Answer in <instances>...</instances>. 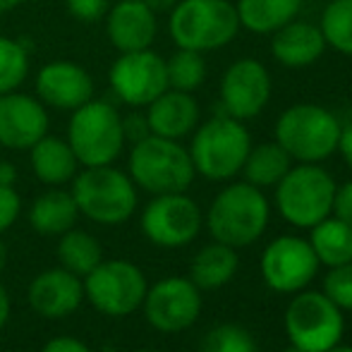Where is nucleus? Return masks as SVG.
Returning <instances> with one entry per match:
<instances>
[{"mask_svg": "<svg viewBox=\"0 0 352 352\" xmlns=\"http://www.w3.org/2000/svg\"><path fill=\"white\" fill-rule=\"evenodd\" d=\"M108 79H111L113 94L127 106H148L153 98L161 96L168 89L166 60L151 48L122 53L113 63Z\"/></svg>", "mask_w": 352, "mask_h": 352, "instance_id": "nucleus-13", "label": "nucleus"}, {"mask_svg": "<svg viewBox=\"0 0 352 352\" xmlns=\"http://www.w3.org/2000/svg\"><path fill=\"white\" fill-rule=\"evenodd\" d=\"M168 32L177 48L216 51L237 36L240 19L230 0H177L170 10Z\"/></svg>", "mask_w": 352, "mask_h": 352, "instance_id": "nucleus-4", "label": "nucleus"}, {"mask_svg": "<svg viewBox=\"0 0 352 352\" xmlns=\"http://www.w3.org/2000/svg\"><path fill=\"white\" fill-rule=\"evenodd\" d=\"M197 170L192 156L177 140L148 135L135 142L130 153V177L151 195L187 192Z\"/></svg>", "mask_w": 352, "mask_h": 352, "instance_id": "nucleus-6", "label": "nucleus"}, {"mask_svg": "<svg viewBox=\"0 0 352 352\" xmlns=\"http://www.w3.org/2000/svg\"><path fill=\"white\" fill-rule=\"evenodd\" d=\"M135 352H156V350H135Z\"/></svg>", "mask_w": 352, "mask_h": 352, "instance_id": "nucleus-47", "label": "nucleus"}, {"mask_svg": "<svg viewBox=\"0 0 352 352\" xmlns=\"http://www.w3.org/2000/svg\"><path fill=\"white\" fill-rule=\"evenodd\" d=\"M237 264L240 259L232 247L213 242L197 252V256L192 259L190 280L199 290H218L232 280V276L237 274Z\"/></svg>", "mask_w": 352, "mask_h": 352, "instance_id": "nucleus-25", "label": "nucleus"}, {"mask_svg": "<svg viewBox=\"0 0 352 352\" xmlns=\"http://www.w3.org/2000/svg\"><path fill=\"white\" fill-rule=\"evenodd\" d=\"M324 295L340 309H352V261L331 266L324 278Z\"/></svg>", "mask_w": 352, "mask_h": 352, "instance_id": "nucleus-33", "label": "nucleus"}, {"mask_svg": "<svg viewBox=\"0 0 352 352\" xmlns=\"http://www.w3.org/2000/svg\"><path fill=\"white\" fill-rule=\"evenodd\" d=\"M252 148V137L245 122L230 116H216L197 127L192 146L187 148L195 163V170L206 180H230L247 161Z\"/></svg>", "mask_w": 352, "mask_h": 352, "instance_id": "nucleus-5", "label": "nucleus"}, {"mask_svg": "<svg viewBox=\"0 0 352 352\" xmlns=\"http://www.w3.org/2000/svg\"><path fill=\"white\" fill-rule=\"evenodd\" d=\"M271 74L256 58H240L221 79V103L226 116L237 120H254L271 101Z\"/></svg>", "mask_w": 352, "mask_h": 352, "instance_id": "nucleus-15", "label": "nucleus"}, {"mask_svg": "<svg viewBox=\"0 0 352 352\" xmlns=\"http://www.w3.org/2000/svg\"><path fill=\"white\" fill-rule=\"evenodd\" d=\"M146 108L148 111L144 118H146L148 132L156 137L180 142L199 125V103L190 91H177L168 87Z\"/></svg>", "mask_w": 352, "mask_h": 352, "instance_id": "nucleus-20", "label": "nucleus"}, {"mask_svg": "<svg viewBox=\"0 0 352 352\" xmlns=\"http://www.w3.org/2000/svg\"><path fill=\"white\" fill-rule=\"evenodd\" d=\"M319 259L307 240L295 235L276 237L261 256V276L276 292H300L314 280Z\"/></svg>", "mask_w": 352, "mask_h": 352, "instance_id": "nucleus-14", "label": "nucleus"}, {"mask_svg": "<svg viewBox=\"0 0 352 352\" xmlns=\"http://www.w3.org/2000/svg\"><path fill=\"white\" fill-rule=\"evenodd\" d=\"M67 144L79 166H111L125 146L122 116L108 101H89L72 113Z\"/></svg>", "mask_w": 352, "mask_h": 352, "instance_id": "nucleus-8", "label": "nucleus"}, {"mask_svg": "<svg viewBox=\"0 0 352 352\" xmlns=\"http://www.w3.org/2000/svg\"><path fill=\"white\" fill-rule=\"evenodd\" d=\"M201 352H256V345L250 331H245L242 326L223 324L209 331Z\"/></svg>", "mask_w": 352, "mask_h": 352, "instance_id": "nucleus-32", "label": "nucleus"}, {"mask_svg": "<svg viewBox=\"0 0 352 352\" xmlns=\"http://www.w3.org/2000/svg\"><path fill=\"white\" fill-rule=\"evenodd\" d=\"M269 199L259 187L250 182H235L218 192L206 213V226L216 242L232 250L250 247L264 235L269 226Z\"/></svg>", "mask_w": 352, "mask_h": 352, "instance_id": "nucleus-1", "label": "nucleus"}, {"mask_svg": "<svg viewBox=\"0 0 352 352\" xmlns=\"http://www.w3.org/2000/svg\"><path fill=\"white\" fill-rule=\"evenodd\" d=\"M333 213H336V218H340V221H345L348 226H352V180H348L340 187H336Z\"/></svg>", "mask_w": 352, "mask_h": 352, "instance_id": "nucleus-36", "label": "nucleus"}, {"mask_svg": "<svg viewBox=\"0 0 352 352\" xmlns=\"http://www.w3.org/2000/svg\"><path fill=\"white\" fill-rule=\"evenodd\" d=\"M287 352H302L300 348H295V345H290V350H287Z\"/></svg>", "mask_w": 352, "mask_h": 352, "instance_id": "nucleus-46", "label": "nucleus"}, {"mask_svg": "<svg viewBox=\"0 0 352 352\" xmlns=\"http://www.w3.org/2000/svg\"><path fill=\"white\" fill-rule=\"evenodd\" d=\"M311 230L309 245L314 250L319 264L340 266L352 261V226L340 218H324Z\"/></svg>", "mask_w": 352, "mask_h": 352, "instance_id": "nucleus-26", "label": "nucleus"}, {"mask_svg": "<svg viewBox=\"0 0 352 352\" xmlns=\"http://www.w3.org/2000/svg\"><path fill=\"white\" fill-rule=\"evenodd\" d=\"M5 266H8V247H5V242L0 240V274L5 271Z\"/></svg>", "mask_w": 352, "mask_h": 352, "instance_id": "nucleus-43", "label": "nucleus"}, {"mask_svg": "<svg viewBox=\"0 0 352 352\" xmlns=\"http://www.w3.org/2000/svg\"><path fill=\"white\" fill-rule=\"evenodd\" d=\"M84 300V283L67 269H48L29 285V305L43 319H63L79 309Z\"/></svg>", "mask_w": 352, "mask_h": 352, "instance_id": "nucleus-18", "label": "nucleus"}, {"mask_svg": "<svg viewBox=\"0 0 352 352\" xmlns=\"http://www.w3.org/2000/svg\"><path fill=\"white\" fill-rule=\"evenodd\" d=\"M106 34L120 53L151 48L158 34L156 12L144 0H120L108 12Z\"/></svg>", "mask_w": 352, "mask_h": 352, "instance_id": "nucleus-19", "label": "nucleus"}, {"mask_svg": "<svg viewBox=\"0 0 352 352\" xmlns=\"http://www.w3.org/2000/svg\"><path fill=\"white\" fill-rule=\"evenodd\" d=\"M201 211L185 192L153 195L142 213V232L148 242L166 250L185 247L199 235Z\"/></svg>", "mask_w": 352, "mask_h": 352, "instance_id": "nucleus-11", "label": "nucleus"}, {"mask_svg": "<svg viewBox=\"0 0 352 352\" xmlns=\"http://www.w3.org/2000/svg\"><path fill=\"white\" fill-rule=\"evenodd\" d=\"M336 180L319 163L290 168L276 185V206L295 228H314L333 213Z\"/></svg>", "mask_w": 352, "mask_h": 352, "instance_id": "nucleus-7", "label": "nucleus"}, {"mask_svg": "<svg viewBox=\"0 0 352 352\" xmlns=\"http://www.w3.org/2000/svg\"><path fill=\"white\" fill-rule=\"evenodd\" d=\"M338 151H340V156H343V161L348 163V168H352V122L340 130Z\"/></svg>", "mask_w": 352, "mask_h": 352, "instance_id": "nucleus-39", "label": "nucleus"}, {"mask_svg": "<svg viewBox=\"0 0 352 352\" xmlns=\"http://www.w3.org/2000/svg\"><path fill=\"white\" fill-rule=\"evenodd\" d=\"M19 211H22V199L14 192V187L0 185V235L14 226V221L19 218Z\"/></svg>", "mask_w": 352, "mask_h": 352, "instance_id": "nucleus-34", "label": "nucleus"}, {"mask_svg": "<svg viewBox=\"0 0 352 352\" xmlns=\"http://www.w3.org/2000/svg\"><path fill=\"white\" fill-rule=\"evenodd\" d=\"M41 352H91V350H89L79 338H72V336H58V338L48 340V343L41 348Z\"/></svg>", "mask_w": 352, "mask_h": 352, "instance_id": "nucleus-37", "label": "nucleus"}, {"mask_svg": "<svg viewBox=\"0 0 352 352\" xmlns=\"http://www.w3.org/2000/svg\"><path fill=\"white\" fill-rule=\"evenodd\" d=\"M326 41L319 24L295 17L271 34V56L283 67H309L324 56Z\"/></svg>", "mask_w": 352, "mask_h": 352, "instance_id": "nucleus-21", "label": "nucleus"}, {"mask_svg": "<svg viewBox=\"0 0 352 352\" xmlns=\"http://www.w3.org/2000/svg\"><path fill=\"white\" fill-rule=\"evenodd\" d=\"M79 209L74 204L72 192L65 190H48L36 197L29 209V223L41 235H63L74 228Z\"/></svg>", "mask_w": 352, "mask_h": 352, "instance_id": "nucleus-24", "label": "nucleus"}, {"mask_svg": "<svg viewBox=\"0 0 352 352\" xmlns=\"http://www.w3.org/2000/svg\"><path fill=\"white\" fill-rule=\"evenodd\" d=\"M56 252L63 269H67L79 278H84L89 271L96 269L98 261L103 259V250L96 237L87 230H77V228L63 232Z\"/></svg>", "mask_w": 352, "mask_h": 352, "instance_id": "nucleus-28", "label": "nucleus"}, {"mask_svg": "<svg viewBox=\"0 0 352 352\" xmlns=\"http://www.w3.org/2000/svg\"><path fill=\"white\" fill-rule=\"evenodd\" d=\"M48 135V113L34 96L17 91L0 94V144L8 148H32Z\"/></svg>", "mask_w": 352, "mask_h": 352, "instance_id": "nucleus-16", "label": "nucleus"}, {"mask_svg": "<svg viewBox=\"0 0 352 352\" xmlns=\"http://www.w3.org/2000/svg\"><path fill=\"white\" fill-rule=\"evenodd\" d=\"M122 132H125V140H132V142H140L144 137L151 135L146 125V118H142V116L122 118Z\"/></svg>", "mask_w": 352, "mask_h": 352, "instance_id": "nucleus-38", "label": "nucleus"}, {"mask_svg": "<svg viewBox=\"0 0 352 352\" xmlns=\"http://www.w3.org/2000/svg\"><path fill=\"white\" fill-rule=\"evenodd\" d=\"M285 331L302 352H324L343 338V309L324 292H300L285 311Z\"/></svg>", "mask_w": 352, "mask_h": 352, "instance_id": "nucleus-10", "label": "nucleus"}, {"mask_svg": "<svg viewBox=\"0 0 352 352\" xmlns=\"http://www.w3.org/2000/svg\"><path fill=\"white\" fill-rule=\"evenodd\" d=\"M305 0H237L240 29L252 34H274L283 24L300 17Z\"/></svg>", "mask_w": 352, "mask_h": 352, "instance_id": "nucleus-23", "label": "nucleus"}, {"mask_svg": "<svg viewBox=\"0 0 352 352\" xmlns=\"http://www.w3.org/2000/svg\"><path fill=\"white\" fill-rule=\"evenodd\" d=\"M146 321L161 333H180L201 314V290L190 278L170 276L146 290L142 302Z\"/></svg>", "mask_w": 352, "mask_h": 352, "instance_id": "nucleus-12", "label": "nucleus"}, {"mask_svg": "<svg viewBox=\"0 0 352 352\" xmlns=\"http://www.w3.org/2000/svg\"><path fill=\"white\" fill-rule=\"evenodd\" d=\"M36 94L41 103L60 111H77L94 98V79L74 63L56 60L41 67L36 77Z\"/></svg>", "mask_w": 352, "mask_h": 352, "instance_id": "nucleus-17", "label": "nucleus"}, {"mask_svg": "<svg viewBox=\"0 0 352 352\" xmlns=\"http://www.w3.org/2000/svg\"><path fill=\"white\" fill-rule=\"evenodd\" d=\"M29 56L19 41L0 36V94L14 91L27 79Z\"/></svg>", "mask_w": 352, "mask_h": 352, "instance_id": "nucleus-31", "label": "nucleus"}, {"mask_svg": "<svg viewBox=\"0 0 352 352\" xmlns=\"http://www.w3.org/2000/svg\"><path fill=\"white\" fill-rule=\"evenodd\" d=\"M19 3H22V0H0V12H10V10H14Z\"/></svg>", "mask_w": 352, "mask_h": 352, "instance_id": "nucleus-44", "label": "nucleus"}, {"mask_svg": "<svg viewBox=\"0 0 352 352\" xmlns=\"http://www.w3.org/2000/svg\"><path fill=\"white\" fill-rule=\"evenodd\" d=\"M324 352H352L350 345H333V348H329V350H324Z\"/></svg>", "mask_w": 352, "mask_h": 352, "instance_id": "nucleus-45", "label": "nucleus"}, {"mask_svg": "<svg viewBox=\"0 0 352 352\" xmlns=\"http://www.w3.org/2000/svg\"><path fill=\"white\" fill-rule=\"evenodd\" d=\"M108 3L111 0H67V10L74 19L79 22H96L108 12Z\"/></svg>", "mask_w": 352, "mask_h": 352, "instance_id": "nucleus-35", "label": "nucleus"}, {"mask_svg": "<svg viewBox=\"0 0 352 352\" xmlns=\"http://www.w3.org/2000/svg\"><path fill=\"white\" fill-rule=\"evenodd\" d=\"M10 309H12V305H10V295H8V290H5L3 283H0V329L8 324Z\"/></svg>", "mask_w": 352, "mask_h": 352, "instance_id": "nucleus-40", "label": "nucleus"}, {"mask_svg": "<svg viewBox=\"0 0 352 352\" xmlns=\"http://www.w3.org/2000/svg\"><path fill=\"white\" fill-rule=\"evenodd\" d=\"M168 87L177 91H195L206 79V60L204 53L190 51V48H177L166 60Z\"/></svg>", "mask_w": 352, "mask_h": 352, "instance_id": "nucleus-30", "label": "nucleus"}, {"mask_svg": "<svg viewBox=\"0 0 352 352\" xmlns=\"http://www.w3.org/2000/svg\"><path fill=\"white\" fill-rule=\"evenodd\" d=\"M72 197L82 216L101 226H120L137 211V185L113 166H91L72 177Z\"/></svg>", "mask_w": 352, "mask_h": 352, "instance_id": "nucleus-3", "label": "nucleus"}, {"mask_svg": "<svg viewBox=\"0 0 352 352\" xmlns=\"http://www.w3.org/2000/svg\"><path fill=\"white\" fill-rule=\"evenodd\" d=\"M340 120L319 103H295L276 120L274 137L300 163H321L338 151Z\"/></svg>", "mask_w": 352, "mask_h": 352, "instance_id": "nucleus-2", "label": "nucleus"}, {"mask_svg": "<svg viewBox=\"0 0 352 352\" xmlns=\"http://www.w3.org/2000/svg\"><path fill=\"white\" fill-rule=\"evenodd\" d=\"M292 158L278 142H264L259 146H252L247 153V161L242 166L247 182L254 187H276L290 170Z\"/></svg>", "mask_w": 352, "mask_h": 352, "instance_id": "nucleus-27", "label": "nucleus"}, {"mask_svg": "<svg viewBox=\"0 0 352 352\" xmlns=\"http://www.w3.org/2000/svg\"><path fill=\"white\" fill-rule=\"evenodd\" d=\"M14 180H17V170H14L12 163H0V185H14Z\"/></svg>", "mask_w": 352, "mask_h": 352, "instance_id": "nucleus-41", "label": "nucleus"}, {"mask_svg": "<svg viewBox=\"0 0 352 352\" xmlns=\"http://www.w3.org/2000/svg\"><path fill=\"white\" fill-rule=\"evenodd\" d=\"M82 283L84 297L106 316H127L137 311L148 290L144 271L127 259H101Z\"/></svg>", "mask_w": 352, "mask_h": 352, "instance_id": "nucleus-9", "label": "nucleus"}, {"mask_svg": "<svg viewBox=\"0 0 352 352\" xmlns=\"http://www.w3.org/2000/svg\"><path fill=\"white\" fill-rule=\"evenodd\" d=\"M32 170L46 185H65L77 175L79 161L70 148V144L58 140V137H41L32 148Z\"/></svg>", "mask_w": 352, "mask_h": 352, "instance_id": "nucleus-22", "label": "nucleus"}, {"mask_svg": "<svg viewBox=\"0 0 352 352\" xmlns=\"http://www.w3.org/2000/svg\"><path fill=\"white\" fill-rule=\"evenodd\" d=\"M144 3H146L148 8L153 10V12H166V10L170 12V10L175 8L177 0H144Z\"/></svg>", "mask_w": 352, "mask_h": 352, "instance_id": "nucleus-42", "label": "nucleus"}, {"mask_svg": "<svg viewBox=\"0 0 352 352\" xmlns=\"http://www.w3.org/2000/svg\"><path fill=\"white\" fill-rule=\"evenodd\" d=\"M326 48L352 58V0H331L319 19Z\"/></svg>", "mask_w": 352, "mask_h": 352, "instance_id": "nucleus-29", "label": "nucleus"}]
</instances>
